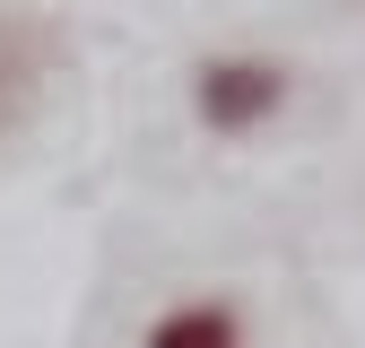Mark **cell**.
<instances>
[{"mask_svg": "<svg viewBox=\"0 0 365 348\" xmlns=\"http://www.w3.org/2000/svg\"><path fill=\"white\" fill-rule=\"evenodd\" d=\"M192 105L209 130H252L287 105V70L279 61H252V53H226V61H200L192 78Z\"/></svg>", "mask_w": 365, "mask_h": 348, "instance_id": "6da1fadb", "label": "cell"}, {"mask_svg": "<svg viewBox=\"0 0 365 348\" xmlns=\"http://www.w3.org/2000/svg\"><path fill=\"white\" fill-rule=\"evenodd\" d=\"M43 78H53V26L26 18V9H0V130L26 122Z\"/></svg>", "mask_w": 365, "mask_h": 348, "instance_id": "7a4b0ae2", "label": "cell"}, {"mask_svg": "<svg viewBox=\"0 0 365 348\" xmlns=\"http://www.w3.org/2000/svg\"><path fill=\"white\" fill-rule=\"evenodd\" d=\"M148 348H244L235 304H174L148 322Z\"/></svg>", "mask_w": 365, "mask_h": 348, "instance_id": "3957f363", "label": "cell"}]
</instances>
